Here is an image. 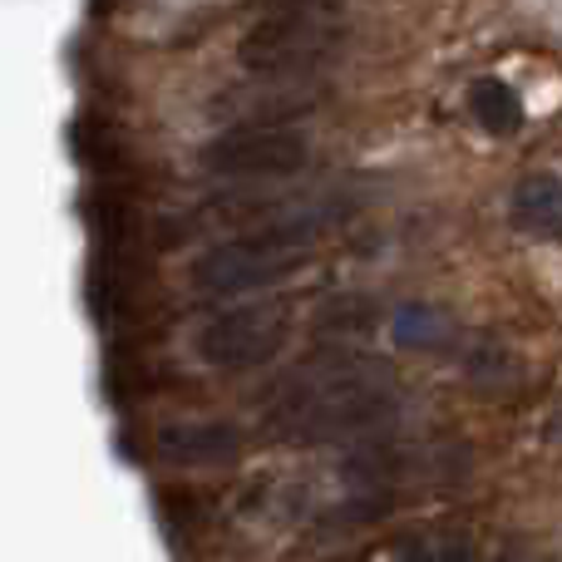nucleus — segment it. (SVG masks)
<instances>
[{
    "label": "nucleus",
    "instance_id": "obj_1",
    "mask_svg": "<svg viewBox=\"0 0 562 562\" xmlns=\"http://www.w3.org/2000/svg\"><path fill=\"white\" fill-rule=\"evenodd\" d=\"M405 390L366 360H321L316 370H296L277 390L272 419L277 435L286 439H350L385 429L405 415Z\"/></svg>",
    "mask_w": 562,
    "mask_h": 562
},
{
    "label": "nucleus",
    "instance_id": "obj_2",
    "mask_svg": "<svg viewBox=\"0 0 562 562\" xmlns=\"http://www.w3.org/2000/svg\"><path fill=\"white\" fill-rule=\"evenodd\" d=\"M321 217H296V223L267 227L257 237H237V243L213 247L207 257H198L193 281L213 296H243V291L272 286L277 277L296 272L306 262V247L321 237Z\"/></svg>",
    "mask_w": 562,
    "mask_h": 562
},
{
    "label": "nucleus",
    "instance_id": "obj_3",
    "mask_svg": "<svg viewBox=\"0 0 562 562\" xmlns=\"http://www.w3.org/2000/svg\"><path fill=\"white\" fill-rule=\"evenodd\" d=\"M340 49V25L326 0L281 5L243 40V65L262 75H311Z\"/></svg>",
    "mask_w": 562,
    "mask_h": 562
},
{
    "label": "nucleus",
    "instance_id": "obj_4",
    "mask_svg": "<svg viewBox=\"0 0 562 562\" xmlns=\"http://www.w3.org/2000/svg\"><path fill=\"white\" fill-rule=\"evenodd\" d=\"M291 340V306L286 301H247L198 330V360L213 370H257L277 360Z\"/></svg>",
    "mask_w": 562,
    "mask_h": 562
},
{
    "label": "nucleus",
    "instance_id": "obj_5",
    "mask_svg": "<svg viewBox=\"0 0 562 562\" xmlns=\"http://www.w3.org/2000/svg\"><path fill=\"white\" fill-rule=\"evenodd\" d=\"M217 178H291L306 168V138L286 124H233L203 148Z\"/></svg>",
    "mask_w": 562,
    "mask_h": 562
},
{
    "label": "nucleus",
    "instance_id": "obj_6",
    "mask_svg": "<svg viewBox=\"0 0 562 562\" xmlns=\"http://www.w3.org/2000/svg\"><path fill=\"white\" fill-rule=\"evenodd\" d=\"M247 449V435L227 419H173L154 435V454L168 464H188V469H217V464H237Z\"/></svg>",
    "mask_w": 562,
    "mask_h": 562
},
{
    "label": "nucleus",
    "instance_id": "obj_7",
    "mask_svg": "<svg viewBox=\"0 0 562 562\" xmlns=\"http://www.w3.org/2000/svg\"><path fill=\"white\" fill-rule=\"evenodd\" d=\"M223 114H237V124H286L291 114H306L316 109V89L296 85V75H281V85L272 89H233L223 99Z\"/></svg>",
    "mask_w": 562,
    "mask_h": 562
},
{
    "label": "nucleus",
    "instance_id": "obj_8",
    "mask_svg": "<svg viewBox=\"0 0 562 562\" xmlns=\"http://www.w3.org/2000/svg\"><path fill=\"white\" fill-rule=\"evenodd\" d=\"M514 223L538 237L562 233V178L558 173H528L514 188Z\"/></svg>",
    "mask_w": 562,
    "mask_h": 562
},
{
    "label": "nucleus",
    "instance_id": "obj_9",
    "mask_svg": "<svg viewBox=\"0 0 562 562\" xmlns=\"http://www.w3.org/2000/svg\"><path fill=\"white\" fill-rule=\"evenodd\" d=\"M469 114L479 119V128L494 138H514L524 128V99L504 79H474L469 85Z\"/></svg>",
    "mask_w": 562,
    "mask_h": 562
},
{
    "label": "nucleus",
    "instance_id": "obj_10",
    "mask_svg": "<svg viewBox=\"0 0 562 562\" xmlns=\"http://www.w3.org/2000/svg\"><path fill=\"white\" fill-rule=\"evenodd\" d=\"M390 330H395V340L409 350H445L449 340L459 336L454 316H445V311H435V306H419V301L400 306L395 321H390Z\"/></svg>",
    "mask_w": 562,
    "mask_h": 562
},
{
    "label": "nucleus",
    "instance_id": "obj_11",
    "mask_svg": "<svg viewBox=\"0 0 562 562\" xmlns=\"http://www.w3.org/2000/svg\"><path fill=\"white\" fill-rule=\"evenodd\" d=\"M400 562H479L474 533L459 528H435V533H415L400 548Z\"/></svg>",
    "mask_w": 562,
    "mask_h": 562
}]
</instances>
